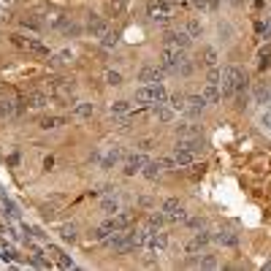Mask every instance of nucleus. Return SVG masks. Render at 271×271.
<instances>
[{
    "instance_id": "6e6552de",
    "label": "nucleus",
    "mask_w": 271,
    "mask_h": 271,
    "mask_svg": "<svg viewBox=\"0 0 271 271\" xmlns=\"http://www.w3.org/2000/svg\"><path fill=\"white\" fill-rule=\"evenodd\" d=\"M144 165H147V155H144V152H136V155H128V158H125L122 171H125V176H133V174H141Z\"/></svg>"
},
{
    "instance_id": "5701e85b",
    "label": "nucleus",
    "mask_w": 271,
    "mask_h": 271,
    "mask_svg": "<svg viewBox=\"0 0 271 271\" xmlns=\"http://www.w3.org/2000/svg\"><path fill=\"white\" fill-rule=\"evenodd\" d=\"M201 57H204L201 62H204L206 68H215L217 65V49H215V46H204V49H201Z\"/></svg>"
},
{
    "instance_id": "a18cd8bd",
    "label": "nucleus",
    "mask_w": 271,
    "mask_h": 271,
    "mask_svg": "<svg viewBox=\"0 0 271 271\" xmlns=\"http://www.w3.org/2000/svg\"><path fill=\"white\" fill-rule=\"evenodd\" d=\"M263 125H266V128L271 130V108H269V111H266V114H263Z\"/></svg>"
},
{
    "instance_id": "ddd939ff",
    "label": "nucleus",
    "mask_w": 271,
    "mask_h": 271,
    "mask_svg": "<svg viewBox=\"0 0 271 271\" xmlns=\"http://www.w3.org/2000/svg\"><path fill=\"white\" fill-rule=\"evenodd\" d=\"M152 117L158 119V122H163V125H168L171 119L176 117V111L168 106V103H152Z\"/></svg>"
},
{
    "instance_id": "9d476101",
    "label": "nucleus",
    "mask_w": 271,
    "mask_h": 271,
    "mask_svg": "<svg viewBox=\"0 0 271 271\" xmlns=\"http://www.w3.org/2000/svg\"><path fill=\"white\" fill-rule=\"evenodd\" d=\"M163 76H165V71L163 68H155V65H147V68H141L138 71V82L141 84H158V82H163Z\"/></svg>"
},
{
    "instance_id": "6ab92c4d",
    "label": "nucleus",
    "mask_w": 271,
    "mask_h": 271,
    "mask_svg": "<svg viewBox=\"0 0 271 271\" xmlns=\"http://www.w3.org/2000/svg\"><path fill=\"white\" fill-rule=\"evenodd\" d=\"M65 125V117H41L38 119V128L41 130H57Z\"/></svg>"
},
{
    "instance_id": "412c9836",
    "label": "nucleus",
    "mask_w": 271,
    "mask_h": 271,
    "mask_svg": "<svg viewBox=\"0 0 271 271\" xmlns=\"http://www.w3.org/2000/svg\"><path fill=\"white\" fill-rule=\"evenodd\" d=\"M165 222H168V220H165V212H152V215L147 217V228L149 230H160Z\"/></svg>"
},
{
    "instance_id": "72a5a7b5",
    "label": "nucleus",
    "mask_w": 271,
    "mask_h": 271,
    "mask_svg": "<svg viewBox=\"0 0 271 271\" xmlns=\"http://www.w3.org/2000/svg\"><path fill=\"white\" fill-rule=\"evenodd\" d=\"M168 106L174 111H184V95H168Z\"/></svg>"
},
{
    "instance_id": "4468645a",
    "label": "nucleus",
    "mask_w": 271,
    "mask_h": 271,
    "mask_svg": "<svg viewBox=\"0 0 271 271\" xmlns=\"http://www.w3.org/2000/svg\"><path fill=\"white\" fill-rule=\"evenodd\" d=\"M22 106H16V101L14 98H8V95H0V119H11L16 111H19Z\"/></svg>"
},
{
    "instance_id": "09e8293b",
    "label": "nucleus",
    "mask_w": 271,
    "mask_h": 271,
    "mask_svg": "<svg viewBox=\"0 0 271 271\" xmlns=\"http://www.w3.org/2000/svg\"><path fill=\"white\" fill-rule=\"evenodd\" d=\"M266 19H269V22H271V16H266Z\"/></svg>"
},
{
    "instance_id": "7c9ffc66",
    "label": "nucleus",
    "mask_w": 271,
    "mask_h": 271,
    "mask_svg": "<svg viewBox=\"0 0 271 271\" xmlns=\"http://www.w3.org/2000/svg\"><path fill=\"white\" fill-rule=\"evenodd\" d=\"M198 266L201 269H217L220 263H217V255H212V252H206L204 258H198Z\"/></svg>"
},
{
    "instance_id": "ea45409f",
    "label": "nucleus",
    "mask_w": 271,
    "mask_h": 271,
    "mask_svg": "<svg viewBox=\"0 0 271 271\" xmlns=\"http://www.w3.org/2000/svg\"><path fill=\"white\" fill-rule=\"evenodd\" d=\"M184 225H187V228H204V220H198V217H187V220H184Z\"/></svg>"
},
{
    "instance_id": "c03bdc74",
    "label": "nucleus",
    "mask_w": 271,
    "mask_h": 271,
    "mask_svg": "<svg viewBox=\"0 0 271 271\" xmlns=\"http://www.w3.org/2000/svg\"><path fill=\"white\" fill-rule=\"evenodd\" d=\"M3 255L8 258V261H16V252L11 250V247H3Z\"/></svg>"
},
{
    "instance_id": "a211bd4d",
    "label": "nucleus",
    "mask_w": 271,
    "mask_h": 271,
    "mask_svg": "<svg viewBox=\"0 0 271 271\" xmlns=\"http://www.w3.org/2000/svg\"><path fill=\"white\" fill-rule=\"evenodd\" d=\"M212 239L220 241V244H225V247H236V244H239V236H236L233 230H217V233H212Z\"/></svg>"
},
{
    "instance_id": "9b49d317",
    "label": "nucleus",
    "mask_w": 271,
    "mask_h": 271,
    "mask_svg": "<svg viewBox=\"0 0 271 271\" xmlns=\"http://www.w3.org/2000/svg\"><path fill=\"white\" fill-rule=\"evenodd\" d=\"M174 160H176V165H179V168H190V165H195V160H198V152L174 147Z\"/></svg>"
},
{
    "instance_id": "f704fd0d",
    "label": "nucleus",
    "mask_w": 271,
    "mask_h": 271,
    "mask_svg": "<svg viewBox=\"0 0 271 271\" xmlns=\"http://www.w3.org/2000/svg\"><path fill=\"white\" fill-rule=\"evenodd\" d=\"M184 30L190 33V38H198V36H201V22H198V19H190Z\"/></svg>"
},
{
    "instance_id": "aec40b11",
    "label": "nucleus",
    "mask_w": 271,
    "mask_h": 271,
    "mask_svg": "<svg viewBox=\"0 0 271 271\" xmlns=\"http://www.w3.org/2000/svg\"><path fill=\"white\" fill-rule=\"evenodd\" d=\"M101 212H103V215H114V212H119V198H117V195H106V198H103L101 201Z\"/></svg>"
},
{
    "instance_id": "0eeeda50",
    "label": "nucleus",
    "mask_w": 271,
    "mask_h": 271,
    "mask_svg": "<svg viewBox=\"0 0 271 271\" xmlns=\"http://www.w3.org/2000/svg\"><path fill=\"white\" fill-rule=\"evenodd\" d=\"M206 106H209V103H206L204 95H187L184 98V111L182 114H187L190 119H195V117H201V111H204Z\"/></svg>"
},
{
    "instance_id": "49530a36",
    "label": "nucleus",
    "mask_w": 271,
    "mask_h": 271,
    "mask_svg": "<svg viewBox=\"0 0 271 271\" xmlns=\"http://www.w3.org/2000/svg\"><path fill=\"white\" fill-rule=\"evenodd\" d=\"M49 255H52V258H54V261H57V258H60V255H62V252H60V250H57V247H49Z\"/></svg>"
},
{
    "instance_id": "c85d7f7f",
    "label": "nucleus",
    "mask_w": 271,
    "mask_h": 271,
    "mask_svg": "<svg viewBox=\"0 0 271 271\" xmlns=\"http://www.w3.org/2000/svg\"><path fill=\"white\" fill-rule=\"evenodd\" d=\"M60 239L62 241H76L79 239V233H76V225H60Z\"/></svg>"
},
{
    "instance_id": "a19ab883",
    "label": "nucleus",
    "mask_w": 271,
    "mask_h": 271,
    "mask_svg": "<svg viewBox=\"0 0 271 271\" xmlns=\"http://www.w3.org/2000/svg\"><path fill=\"white\" fill-rule=\"evenodd\" d=\"M3 209H8V217H14V220L19 217V212H16V206L11 204V201H3Z\"/></svg>"
},
{
    "instance_id": "423d86ee",
    "label": "nucleus",
    "mask_w": 271,
    "mask_h": 271,
    "mask_svg": "<svg viewBox=\"0 0 271 271\" xmlns=\"http://www.w3.org/2000/svg\"><path fill=\"white\" fill-rule=\"evenodd\" d=\"M163 44H168V46H179V49L187 52V49H190V44H193V38H190V33L184 30V27H179V30H168V33H165Z\"/></svg>"
},
{
    "instance_id": "b1692460",
    "label": "nucleus",
    "mask_w": 271,
    "mask_h": 271,
    "mask_svg": "<svg viewBox=\"0 0 271 271\" xmlns=\"http://www.w3.org/2000/svg\"><path fill=\"white\" fill-rule=\"evenodd\" d=\"M198 136H201L198 125H179L176 128V138H198Z\"/></svg>"
},
{
    "instance_id": "f257e3e1",
    "label": "nucleus",
    "mask_w": 271,
    "mask_h": 271,
    "mask_svg": "<svg viewBox=\"0 0 271 271\" xmlns=\"http://www.w3.org/2000/svg\"><path fill=\"white\" fill-rule=\"evenodd\" d=\"M220 90L222 98H233L236 92H244L247 90V73L236 65L222 68V79H220Z\"/></svg>"
},
{
    "instance_id": "cd10ccee",
    "label": "nucleus",
    "mask_w": 271,
    "mask_h": 271,
    "mask_svg": "<svg viewBox=\"0 0 271 271\" xmlns=\"http://www.w3.org/2000/svg\"><path fill=\"white\" fill-rule=\"evenodd\" d=\"M111 236V230H108L106 225H101V228H95V230H90V241H98V244H103V241Z\"/></svg>"
},
{
    "instance_id": "bb28decb",
    "label": "nucleus",
    "mask_w": 271,
    "mask_h": 271,
    "mask_svg": "<svg viewBox=\"0 0 271 271\" xmlns=\"http://www.w3.org/2000/svg\"><path fill=\"white\" fill-rule=\"evenodd\" d=\"M187 212H184V206H179V209H171V212H165V220H168V222H174V225H176V222H184V220H187Z\"/></svg>"
},
{
    "instance_id": "f8f14e48",
    "label": "nucleus",
    "mask_w": 271,
    "mask_h": 271,
    "mask_svg": "<svg viewBox=\"0 0 271 271\" xmlns=\"http://www.w3.org/2000/svg\"><path fill=\"white\" fill-rule=\"evenodd\" d=\"M209 241H212V233H209V230H201V233L193 236V241H187V244H184V252L195 255V252H201L206 244H209Z\"/></svg>"
},
{
    "instance_id": "37998d69",
    "label": "nucleus",
    "mask_w": 271,
    "mask_h": 271,
    "mask_svg": "<svg viewBox=\"0 0 271 271\" xmlns=\"http://www.w3.org/2000/svg\"><path fill=\"white\" fill-rule=\"evenodd\" d=\"M190 5H193V8H206V5H209V0H187Z\"/></svg>"
},
{
    "instance_id": "7ed1b4c3",
    "label": "nucleus",
    "mask_w": 271,
    "mask_h": 271,
    "mask_svg": "<svg viewBox=\"0 0 271 271\" xmlns=\"http://www.w3.org/2000/svg\"><path fill=\"white\" fill-rule=\"evenodd\" d=\"M184 60H187V52H184V49L163 44V49H160V68H163L165 73H176L182 68Z\"/></svg>"
},
{
    "instance_id": "79ce46f5",
    "label": "nucleus",
    "mask_w": 271,
    "mask_h": 271,
    "mask_svg": "<svg viewBox=\"0 0 271 271\" xmlns=\"http://www.w3.org/2000/svg\"><path fill=\"white\" fill-rule=\"evenodd\" d=\"M57 263H60L62 269H73V261H71V258H65V255H60V258H57Z\"/></svg>"
},
{
    "instance_id": "58836bf2",
    "label": "nucleus",
    "mask_w": 271,
    "mask_h": 271,
    "mask_svg": "<svg viewBox=\"0 0 271 271\" xmlns=\"http://www.w3.org/2000/svg\"><path fill=\"white\" fill-rule=\"evenodd\" d=\"M160 163H163V171H176V168H179L176 160H174V155H171V158H160Z\"/></svg>"
},
{
    "instance_id": "e433bc0d",
    "label": "nucleus",
    "mask_w": 271,
    "mask_h": 271,
    "mask_svg": "<svg viewBox=\"0 0 271 271\" xmlns=\"http://www.w3.org/2000/svg\"><path fill=\"white\" fill-rule=\"evenodd\" d=\"M106 84H111V87H119V84H122V76H119L117 71H106Z\"/></svg>"
},
{
    "instance_id": "4be33fe9",
    "label": "nucleus",
    "mask_w": 271,
    "mask_h": 271,
    "mask_svg": "<svg viewBox=\"0 0 271 271\" xmlns=\"http://www.w3.org/2000/svg\"><path fill=\"white\" fill-rule=\"evenodd\" d=\"M201 95L206 98V103H217V101H222V90L217 87V84H206Z\"/></svg>"
},
{
    "instance_id": "f3484780",
    "label": "nucleus",
    "mask_w": 271,
    "mask_h": 271,
    "mask_svg": "<svg viewBox=\"0 0 271 271\" xmlns=\"http://www.w3.org/2000/svg\"><path fill=\"white\" fill-rule=\"evenodd\" d=\"M87 30L92 33V38H103L108 33V25L101 19V16H90V22H87Z\"/></svg>"
},
{
    "instance_id": "39448f33",
    "label": "nucleus",
    "mask_w": 271,
    "mask_h": 271,
    "mask_svg": "<svg viewBox=\"0 0 271 271\" xmlns=\"http://www.w3.org/2000/svg\"><path fill=\"white\" fill-rule=\"evenodd\" d=\"M130 222H133V215H130V212H114L103 225L111 230V233H117V230H128Z\"/></svg>"
},
{
    "instance_id": "20e7f679",
    "label": "nucleus",
    "mask_w": 271,
    "mask_h": 271,
    "mask_svg": "<svg viewBox=\"0 0 271 271\" xmlns=\"http://www.w3.org/2000/svg\"><path fill=\"white\" fill-rule=\"evenodd\" d=\"M147 16L155 22V25H168L174 19V5L168 0H152L147 5Z\"/></svg>"
},
{
    "instance_id": "393cba45",
    "label": "nucleus",
    "mask_w": 271,
    "mask_h": 271,
    "mask_svg": "<svg viewBox=\"0 0 271 271\" xmlns=\"http://www.w3.org/2000/svg\"><path fill=\"white\" fill-rule=\"evenodd\" d=\"M108 111H111V117H125V114H130V101H114Z\"/></svg>"
},
{
    "instance_id": "2eb2a0df",
    "label": "nucleus",
    "mask_w": 271,
    "mask_h": 271,
    "mask_svg": "<svg viewBox=\"0 0 271 271\" xmlns=\"http://www.w3.org/2000/svg\"><path fill=\"white\" fill-rule=\"evenodd\" d=\"M122 158H125L122 147H111L106 155H103V160H101V168H106V171H108V168H114V165H117Z\"/></svg>"
},
{
    "instance_id": "473e14b6",
    "label": "nucleus",
    "mask_w": 271,
    "mask_h": 271,
    "mask_svg": "<svg viewBox=\"0 0 271 271\" xmlns=\"http://www.w3.org/2000/svg\"><path fill=\"white\" fill-rule=\"evenodd\" d=\"M220 79H222V71L220 68H209V73H206V84H217V87H220Z\"/></svg>"
},
{
    "instance_id": "2f4dec72",
    "label": "nucleus",
    "mask_w": 271,
    "mask_h": 271,
    "mask_svg": "<svg viewBox=\"0 0 271 271\" xmlns=\"http://www.w3.org/2000/svg\"><path fill=\"white\" fill-rule=\"evenodd\" d=\"M73 60V52H68V49H62L60 54H54V60H52V65H68V62Z\"/></svg>"
},
{
    "instance_id": "4c0bfd02",
    "label": "nucleus",
    "mask_w": 271,
    "mask_h": 271,
    "mask_svg": "<svg viewBox=\"0 0 271 271\" xmlns=\"http://www.w3.org/2000/svg\"><path fill=\"white\" fill-rule=\"evenodd\" d=\"M269 95H271L269 87H255V101H258V103H266Z\"/></svg>"
},
{
    "instance_id": "c9c22d12",
    "label": "nucleus",
    "mask_w": 271,
    "mask_h": 271,
    "mask_svg": "<svg viewBox=\"0 0 271 271\" xmlns=\"http://www.w3.org/2000/svg\"><path fill=\"white\" fill-rule=\"evenodd\" d=\"M117 41H119V38H117V33H111V30H108L106 36L101 38V44L106 46V49H111V46H117Z\"/></svg>"
},
{
    "instance_id": "dca6fc26",
    "label": "nucleus",
    "mask_w": 271,
    "mask_h": 271,
    "mask_svg": "<svg viewBox=\"0 0 271 271\" xmlns=\"http://www.w3.org/2000/svg\"><path fill=\"white\" fill-rule=\"evenodd\" d=\"M141 174H144V179H149V182H155L160 174H163V163H160V158L158 160H147V165L141 168Z\"/></svg>"
},
{
    "instance_id": "de8ad7c7",
    "label": "nucleus",
    "mask_w": 271,
    "mask_h": 271,
    "mask_svg": "<svg viewBox=\"0 0 271 271\" xmlns=\"http://www.w3.org/2000/svg\"><path fill=\"white\" fill-rule=\"evenodd\" d=\"M168 3H171V5H184L187 0H168Z\"/></svg>"
},
{
    "instance_id": "c756f323",
    "label": "nucleus",
    "mask_w": 271,
    "mask_h": 271,
    "mask_svg": "<svg viewBox=\"0 0 271 271\" xmlns=\"http://www.w3.org/2000/svg\"><path fill=\"white\" fill-rule=\"evenodd\" d=\"M258 60H261V62H258V65H261V71H266V68L271 65V46H263V49L258 52Z\"/></svg>"
},
{
    "instance_id": "f03ea898",
    "label": "nucleus",
    "mask_w": 271,
    "mask_h": 271,
    "mask_svg": "<svg viewBox=\"0 0 271 271\" xmlns=\"http://www.w3.org/2000/svg\"><path fill=\"white\" fill-rule=\"evenodd\" d=\"M11 44H14L16 49L33 54V57H49V46L44 41H38L36 36H27V33H14V36H11Z\"/></svg>"
},
{
    "instance_id": "1a4fd4ad",
    "label": "nucleus",
    "mask_w": 271,
    "mask_h": 271,
    "mask_svg": "<svg viewBox=\"0 0 271 271\" xmlns=\"http://www.w3.org/2000/svg\"><path fill=\"white\" fill-rule=\"evenodd\" d=\"M19 106H27V108H33V111H41V108L49 106V95H46V92H30V95H25L19 101Z\"/></svg>"
},
{
    "instance_id": "a878e982",
    "label": "nucleus",
    "mask_w": 271,
    "mask_h": 271,
    "mask_svg": "<svg viewBox=\"0 0 271 271\" xmlns=\"http://www.w3.org/2000/svg\"><path fill=\"white\" fill-rule=\"evenodd\" d=\"M92 111H95V106H92V103H76V108H73V117H79V119H90V117H92Z\"/></svg>"
}]
</instances>
